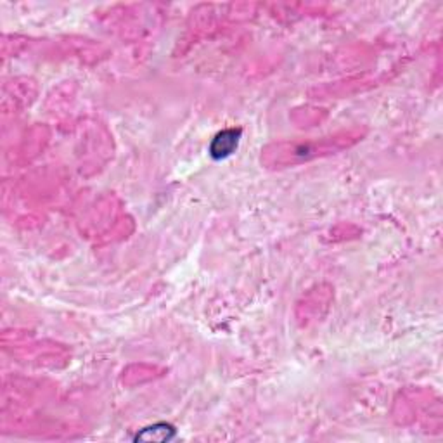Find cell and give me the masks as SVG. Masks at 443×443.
I'll return each instance as SVG.
<instances>
[{"mask_svg":"<svg viewBox=\"0 0 443 443\" xmlns=\"http://www.w3.org/2000/svg\"><path fill=\"white\" fill-rule=\"evenodd\" d=\"M175 428L170 426L167 423L155 424L151 428H144L141 435H137V440H146V442H167L170 438H174Z\"/></svg>","mask_w":443,"mask_h":443,"instance_id":"cell-2","label":"cell"},{"mask_svg":"<svg viewBox=\"0 0 443 443\" xmlns=\"http://www.w3.org/2000/svg\"><path fill=\"white\" fill-rule=\"evenodd\" d=\"M241 130L239 128H227V130L218 132L210 144V156L213 160H225L236 151L239 144Z\"/></svg>","mask_w":443,"mask_h":443,"instance_id":"cell-1","label":"cell"}]
</instances>
